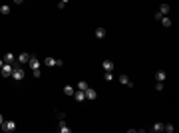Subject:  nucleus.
<instances>
[{
	"label": "nucleus",
	"instance_id": "f3484780",
	"mask_svg": "<svg viewBox=\"0 0 179 133\" xmlns=\"http://www.w3.org/2000/svg\"><path fill=\"white\" fill-rule=\"evenodd\" d=\"M46 66L48 68H52V66H56V58H52V56H48V58H46V62H44Z\"/></svg>",
	"mask_w": 179,
	"mask_h": 133
},
{
	"label": "nucleus",
	"instance_id": "c85d7f7f",
	"mask_svg": "<svg viewBox=\"0 0 179 133\" xmlns=\"http://www.w3.org/2000/svg\"><path fill=\"white\" fill-rule=\"evenodd\" d=\"M2 66H4V60H0V68H2Z\"/></svg>",
	"mask_w": 179,
	"mask_h": 133
},
{
	"label": "nucleus",
	"instance_id": "412c9836",
	"mask_svg": "<svg viewBox=\"0 0 179 133\" xmlns=\"http://www.w3.org/2000/svg\"><path fill=\"white\" fill-rule=\"evenodd\" d=\"M88 88H90V86L86 84V81H84V79H80V81H78V89H84V91H86Z\"/></svg>",
	"mask_w": 179,
	"mask_h": 133
},
{
	"label": "nucleus",
	"instance_id": "ddd939ff",
	"mask_svg": "<svg viewBox=\"0 0 179 133\" xmlns=\"http://www.w3.org/2000/svg\"><path fill=\"white\" fill-rule=\"evenodd\" d=\"M96 38H98V40H103V38H106V28H96Z\"/></svg>",
	"mask_w": 179,
	"mask_h": 133
},
{
	"label": "nucleus",
	"instance_id": "f03ea898",
	"mask_svg": "<svg viewBox=\"0 0 179 133\" xmlns=\"http://www.w3.org/2000/svg\"><path fill=\"white\" fill-rule=\"evenodd\" d=\"M2 131H6V133H12L14 129H16V121H12V119H8V121H2Z\"/></svg>",
	"mask_w": 179,
	"mask_h": 133
},
{
	"label": "nucleus",
	"instance_id": "bb28decb",
	"mask_svg": "<svg viewBox=\"0 0 179 133\" xmlns=\"http://www.w3.org/2000/svg\"><path fill=\"white\" fill-rule=\"evenodd\" d=\"M24 0H14V4H22Z\"/></svg>",
	"mask_w": 179,
	"mask_h": 133
},
{
	"label": "nucleus",
	"instance_id": "7ed1b4c3",
	"mask_svg": "<svg viewBox=\"0 0 179 133\" xmlns=\"http://www.w3.org/2000/svg\"><path fill=\"white\" fill-rule=\"evenodd\" d=\"M12 68H14V64H6V62H4V66L0 68L2 78H10V76H12Z\"/></svg>",
	"mask_w": 179,
	"mask_h": 133
},
{
	"label": "nucleus",
	"instance_id": "4be33fe9",
	"mask_svg": "<svg viewBox=\"0 0 179 133\" xmlns=\"http://www.w3.org/2000/svg\"><path fill=\"white\" fill-rule=\"evenodd\" d=\"M155 91H157V93L163 91V81H157V84H155Z\"/></svg>",
	"mask_w": 179,
	"mask_h": 133
},
{
	"label": "nucleus",
	"instance_id": "4468645a",
	"mask_svg": "<svg viewBox=\"0 0 179 133\" xmlns=\"http://www.w3.org/2000/svg\"><path fill=\"white\" fill-rule=\"evenodd\" d=\"M28 60H30V54H26V52L18 56V62H20V64H28Z\"/></svg>",
	"mask_w": 179,
	"mask_h": 133
},
{
	"label": "nucleus",
	"instance_id": "9d476101",
	"mask_svg": "<svg viewBox=\"0 0 179 133\" xmlns=\"http://www.w3.org/2000/svg\"><path fill=\"white\" fill-rule=\"evenodd\" d=\"M151 131H153V133H161V131H163V123H161V121H155L153 125H151Z\"/></svg>",
	"mask_w": 179,
	"mask_h": 133
},
{
	"label": "nucleus",
	"instance_id": "0eeeda50",
	"mask_svg": "<svg viewBox=\"0 0 179 133\" xmlns=\"http://www.w3.org/2000/svg\"><path fill=\"white\" fill-rule=\"evenodd\" d=\"M120 84H122V86H127V88H134V81H131V79L127 78V76H120Z\"/></svg>",
	"mask_w": 179,
	"mask_h": 133
},
{
	"label": "nucleus",
	"instance_id": "1a4fd4ad",
	"mask_svg": "<svg viewBox=\"0 0 179 133\" xmlns=\"http://www.w3.org/2000/svg\"><path fill=\"white\" fill-rule=\"evenodd\" d=\"M155 79L157 81H165V79H167V74H165L163 70H157L155 72Z\"/></svg>",
	"mask_w": 179,
	"mask_h": 133
},
{
	"label": "nucleus",
	"instance_id": "b1692460",
	"mask_svg": "<svg viewBox=\"0 0 179 133\" xmlns=\"http://www.w3.org/2000/svg\"><path fill=\"white\" fill-rule=\"evenodd\" d=\"M68 2H70V0H60V2H58V8H60V10H64V6H66Z\"/></svg>",
	"mask_w": 179,
	"mask_h": 133
},
{
	"label": "nucleus",
	"instance_id": "aec40b11",
	"mask_svg": "<svg viewBox=\"0 0 179 133\" xmlns=\"http://www.w3.org/2000/svg\"><path fill=\"white\" fill-rule=\"evenodd\" d=\"M74 91H76V89L72 88V86H64V93H66V95H74Z\"/></svg>",
	"mask_w": 179,
	"mask_h": 133
},
{
	"label": "nucleus",
	"instance_id": "dca6fc26",
	"mask_svg": "<svg viewBox=\"0 0 179 133\" xmlns=\"http://www.w3.org/2000/svg\"><path fill=\"white\" fill-rule=\"evenodd\" d=\"M163 131L173 133V131H175V125H173V123H163Z\"/></svg>",
	"mask_w": 179,
	"mask_h": 133
},
{
	"label": "nucleus",
	"instance_id": "a211bd4d",
	"mask_svg": "<svg viewBox=\"0 0 179 133\" xmlns=\"http://www.w3.org/2000/svg\"><path fill=\"white\" fill-rule=\"evenodd\" d=\"M70 131H72V129H70L66 123H64V119H62V121H60V133H70Z\"/></svg>",
	"mask_w": 179,
	"mask_h": 133
},
{
	"label": "nucleus",
	"instance_id": "6e6552de",
	"mask_svg": "<svg viewBox=\"0 0 179 133\" xmlns=\"http://www.w3.org/2000/svg\"><path fill=\"white\" fill-rule=\"evenodd\" d=\"M2 60H4L6 64H14V62H16V56L12 54V52H6V54H4V58H2Z\"/></svg>",
	"mask_w": 179,
	"mask_h": 133
},
{
	"label": "nucleus",
	"instance_id": "cd10ccee",
	"mask_svg": "<svg viewBox=\"0 0 179 133\" xmlns=\"http://www.w3.org/2000/svg\"><path fill=\"white\" fill-rule=\"evenodd\" d=\"M2 121H4V117H2V113H0V125H2Z\"/></svg>",
	"mask_w": 179,
	"mask_h": 133
},
{
	"label": "nucleus",
	"instance_id": "423d86ee",
	"mask_svg": "<svg viewBox=\"0 0 179 133\" xmlns=\"http://www.w3.org/2000/svg\"><path fill=\"white\" fill-rule=\"evenodd\" d=\"M101 68H103V72H113V62L112 60H103V62H101Z\"/></svg>",
	"mask_w": 179,
	"mask_h": 133
},
{
	"label": "nucleus",
	"instance_id": "20e7f679",
	"mask_svg": "<svg viewBox=\"0 0 179 133\" xmlns=\"http://www.w3.org/2000/svg\"><path fill=\"white\" fill-rule=\"evenodd\" d=\"M28 66H30V70H40V60L36 58V56H30V60H28Z\"/></svg>",
	"mask_w": 179,
	"mask_h": 133
},
{
	"label": "nucleus",
	"instance_id": "9b49d317",
	"mask_svg": "<svg viewBox=\"0 0 179 133\" xmlns=\"http://www.w3.org/2000/svg\"><path fill=\"white\" fill-rule=\"evenodd\" d=\"M96 97H98L96 89H92V88H88V89H86V100H96Z\"/></svg>",
	"mask_w": 179,
	"mask_h": 133
},
{
	"label": "nucleus",
	"instance_id": "5701e85b",
	"mask_svg": "<svg viewBox=\"0 0 179 133\" xmlns=\"http://www.w3.org/2000/svg\"><path fill=\"white\" fill-rule=\"evenodd\" d=\"M103 79H106V81H112V79H113V74H112V72H106Z\"/></svg>",
	"mask_w": 179,
	"mask_h": 133
},
{
	"label": "nucleus",
	"instance_id": "f257e3e1",
	"mask_svg": "<svg viewBox=\"0 0 179 133\" xmlns=\"http://www.w3.org/2000/svg\"><path fill=\"white\" fill-rule=\"evenodd\" d=\"M24 76H26V72H24L20 66H14V68H12V79H16V81H22Z\"/></svg>",
	"mask_w": 179,
	"mask_h": 133
},
{
	"label": "nucleus",
	"instance_id": "2eb2a0df",
	"mask_svg": "<svg viewBox=\"0 0 179 133\" xmlns=\"http://www.w3.org/2000/svg\"><path fill=\"white\" fill-rule=\"evenodd\" d=\"M10 6H8V4H2V6H0V14H4V16H8V14H10Z\"/></svg>",
	"mask_w": 179,
	"mask_h": 133
},
{
	"label": "nucleus",
	"instance_id": "39448f33",
	"mask_svg": "<svg viewBox=\"0 0 179 133\" xmlns=\"http://www.w3.org/2000/svg\"><path fill=\"white\" fill-rule=\"evenodd\" d=\"M72 97H74V100L78 101V103H82V101L86 100V91H84V89H76V91H74V95H72Z\"/></svg>",
	"mask_w": 179,
	"mask_h": 133
},
{
	"label": "nucleus",
	"instance_id": "6ab92c4d",
	"mask_svg": "<svg viewBox=\"0 0 179 133\" xmlns=\"http://www.w3.org/2000/svg\"><path fill=\"white\" fill-rule=\"evenodd\" d=\"M161 24H163L165 28H169V26H171V18H169V16H161Z\"/></svg>",
	"mask_w": 179,
	"mask_h": 133
},
{
	"label": "nucleus",
	"instance_id": "a878e982",
	"mask_svg": "<svg viewBox=\"0 0 179 133\" xmlns=\"http://www.w3.org/2000/svg\"><path fill=\"white\" fill-rule=\"evenodd\" d=\"M56 115H58V119H60V121H62V119H64V117H66V115H64V113H62V111H56Z\"/></svg>",
	"mask_w": 179,
	"mask_h": 133
},
{
	"label": "nucleus",
	"instance_id": "f8f14e48",
	"mask_svg": "<svg viewBox=\"0 0 179 133\" xmlns=\"http://www.w3.org/2000/svg\"><path fill=\"white\" fill-rule=\"evenodd\" d=\"M169 10H171V8H169V4H165V2H163V4H161V6H159V14H163V16H167L169 14Z\"/></svg>",
	"mask_w": 179,
	"mask_h": 133
},
{
	"label": "nucleus",
	"instance_id": "393cba45",
	"mask_svg": "<svg viewBox=\"0 0 179 133\" xmlns=\"http://www.w3.org/2000/svg\"><path fill=\"white\" fill-rule=\"evenodd\" d=\"M32 76L34 78H42V70H32Z\"/></svg>",
	"mask_w": 179,
	"mask_h": 133
}]
</instances>
